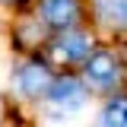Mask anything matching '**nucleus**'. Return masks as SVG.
<instances>
[{"label": "nucleus", "mask_w": 127, "mask_h": 127, "mask_svg": "<svg viewBox=\"0 0 127 127\" xmlns=\"http://www.w3.org/2000/svg\"><path fill=\"white\" fill-rule=\"evenodd\" d=\"M83 70H86V79L98 86V89H111L118 79H121V64L114 54L108 51H95V54H86L83 57Z\"/></svg>", "instance_id": "nucleus-1"}, {"label": "nucleus", "mask_w": 127, "mask_h": 127, "mask_svg": "<svg viewBox=\"0 0 127 127\" xmlns=\"http://www.w3.org/2000/svg\"><path fill=\"white\" fill-rule=\"evenodd\" d=\"M48 102L51 105H57V108H70V111H76L86 105V86L79 83L76 76H61V79H51L48 83Z\"/></svg>", "instance_id": "nucleus-2"}, {"label": "nucleus", "mask_w": 127, "mask_h": 127, "mask_svg": "<svg viewBox=\"0 0 127 127\" xmlns=\"http://www.w3.org/2000/svg\"><path fill=\"white\" fill-rule=\"evenodd\" d=\"M41 19L51 29L64 32L79 19V3L76 0H41Z\"/></svg>", "instance_id": "nucleus-3"}, {"label": "nucleus", "mask_w": 127, "mask_h": 127, "mask_svg": "<svg viewBox=\"0 0 127 127\" xmlns=\"http://www.w3.org/2000/svg\"><path fill=\"white\" fill-rule=\"evenodd\" d=\"M48 83H51V73L45 64H22L16 70V89L22 95H45Z\"/></svg>", "instance_id": "nucleus-4"}, {"label": "nucleus", "mask_w": 127, "mask_h": 127, "mask_svg": "<svg viewBox=\"0 0 127 127\" xmlns=\"http://www.w3.org/2000/svg\"><path fill=\"white\" fill-rule=\"evenodd\" d=\"M92 51V38L89 35H61L57 41H54V48H51V54H54V61H64V64H76L83 61L86 54Z\"/></svg>", "instance_id": "nucleus-5"}, {"label": "nucleus", "mask_w": 127, "mask_h": 127, "mask_svg": "<svg viewBox=\"0 0 127 127\" xmlns=\"http://www.w3.org/2000/svg\"><path fill=\"white\" fill-rule=\"evenodd\" d=\"M98 16L114 29H127V0H98Z\"/></svg>", "instance_id": "nucleus-6"}, {"label": "nucleus", "mask_w": 127, "mask_h": 127, "mask_svg": "<svg viewBox=\"0 0 127 127\" xmlns=\"http://www.w3.org/2000/svg\"><path fill=\"white\" fill-rule=\"evenodd\" d=\"M102 124H114V127H127V98L124 95H118V98H111L108 105L102 108V118H98Z\"/></svg>", "instance_id": "nucleus-7"}, {"label": "nucleus", "mask_w": 127, "mask_h": 127, "mask_svg": "<svg viewBox=\"0 0 127 127\" xmlns=\"http://www.w3.org/2000/svg\"><path fill=\"white\" fill-rule=\"evenodd\" d=\"M6 3H13V0H6Z\"/></svg>", "instance_id": "nucleus-8"}]
</instances>
